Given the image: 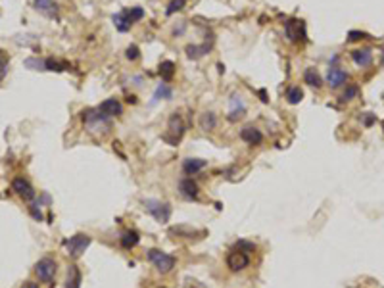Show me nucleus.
Here are the masks:
<instances>
[{"label": "nucleus", "instance_id": "72a5a7b5", "mask_svg": "<svg viewBox=\"0 0 384 288\" xmlns=\"http://www.w3.org/2000/svg\"><path fill=\"white\" fill-rule=\"evenodd\" d=\"M29 214H31V217H33L35 221H42V219H44L42 212L38 210V206H37V204H31V206H29Z\"/></svg>", "mask_w": 384, "mask_h": 288}, {"label": "nucleus", "instance_id": "1a4fd4ad", "mask_svg": "<svg viewBox=\"0 0 384 288\" xmlns=\"http://www.w3.org/2000/svg\"><path fill=\"white\" fill-rule=\"evenodd\" d=\"M225 263H227V267L232 273H238V271H244L250 265V255L240 252V250H236V248H232L227 253V257H225Z\"/></svg>", "mask_w": 384, "mask_h": 288}, {"label": "nucleus", "instance_id": "473e14b6", "mask_svg": "<svg viewBox=\"0 0 384 288\" xmlns=\"http://www.w3.org/2000/svg\"><path fill=\"white\" fill-rule=\"evenodd\" d=\"M125 56H127V60H129V62H137V60L140 58V48L137 46V44H129Z\"/></svg>", "mask_w": 384, "mask_h": 288}, {"label": "nucleus", "instance_id": "dca6fc26", "mask_svg": "<svg viewBox=\"0 0 384 288\" xmlns=\"http://www.w3.org/2000/svg\"><path fill=\"white\" fill-rule=\"evenodd\" d=\"M240 139L250 146H260L263 143V133L254 125H246L240 131Z\"/></svg>", "mask_w": 384, "mask_h": 288}, {"label": "nucleus", "instance_id": "412c9836", "mask_svg": "<svg viewBox=\"0 0 384 288\" xmlns=\"http://www.w3.org/2000/svg\"><path fill=\"white\" fill-rule=\"evenodd\" d=\"M140 242V236L137 231H125V233L119 236V244H121L125 250H131L135 248L137 244Z\"/></svg>", "mask_w": 384, "mask_h": 288}, {"label": "nucleus", "instance_id": "b1692460", "mask_svg": "<svg viewBox=\"0 0 384 288\" xmlns=\"http://www.w3.org/2000/svg\"><path fill=\"white\" fill-rule=\"evenodd\" d=\"M159 77H161V81L163 83H167V81H171L173 79V75H175V64L171 62V60H165V62H161L159 64Z\"/></svg>", "mask_w": 384, "mask_h": 288}, {"label": "nucleus", "instance_id": "4c0bfd02", "mask_svg": "<svg viewBox=\"0 0 384 288\" xmlns=\"http://www.w3.org/2000/svg\"><path fill=\"white\" fill-rule=\"evenodd\" d=\"M23 288H38V285H37V283H25Z\"/></svg>", "mask_w": 384, "mask_h": 288}, {"label": "nucleus", "instance_id": "a211bd4d", "mask_svg": "<svg viewBox=\"0 0 384 288\" xmlns=\"http://www.w3.org/2000/svg\"><path fill=\"white\" fill-rule=\"evenodd\" d=\"M351 60L357 68H369L373 64V50L371 48H359L351 52Z\"/></svg>", "mask_w": 384, "mask_h": 288}, {"label": "nucleus", "instance_id": "2eb2a0df", "mask_svg": "<svg viewBox=\"0 0 384 288\" xmlns=\"http://www.w3.org/2000/svg\"><path fill=\"white\" fill-rule=\"evenodd\" d=\"M98 109L104 113V115H108V117H121L123 115V104L117 100V98H106L104 102L98 106Z\"/></svg>", "mask_w": 384, "mask_h": 288}, {"label": "nucleus", "instance_id": "20e7f679", "mask_svg": "<svg viewBox=\"0 0 384 288\" xmlns=\"http://www.w3.org/2000/svg\"><path fill=\"white\" fill-rule=\"evenodd\" d=\"M148 261H150V263L156 267L157 273H161V275H165V273L173 271V267L177 265L175 255L163 252V250H157V248L148 250Z\"/></svg>", "mask_w": 384, "mask_h": 288}, {"label": "nucleus", "instance_id": "f03ea898", "mask_svg": "<svg viewBox=\"0 0 384 288\" xmlns=\"http://www.w3.org/2000/svg\"><path fill=\"white\" fill-rule=\"evenodd\" d=\"M142 18H144V10H142L140 6H133V8H125V10H121L119 14H115V16L112 18V21H114V25H115L117 31L127 33V31Z\"/></svg>", "mask_w": 384, "mask_h": 288}, {"label": "nucleus", "instance_id": "5701e85b", "mask_svg": "<svg viewBox=\"0 0 384 288\" xmlns=\"http://www.w3.org/2000/svg\"><path fill=\"white\" fill-rule=\"evenodd\" d=\"M198 123H200V129H204V131H213L217 127V115L213 111H204L200 115Z\"/></svg>", "mask_w": 384, "mask_h": 288}, {"label": "nucleus", "instance_id": "7c9ffc66", "mask_svg": "<svg viewBox=\"0 0 384 288\" xmlns=\"http://www.w3.org/2000/svg\"><path fill=\"white\" fill-rule=\"evenodd\" d=\"M234 248L240 250V252L248 253V255L252 252H256V244H254V242H248V240H238V242L234 244Z\"/></svg>", "mask_w": 384, "mask_h": 288}, {"label": "nucleus", "instance_id": "58836bf2", "mask_svg": "<svg viewBox=\"0 0 384 288\" xmlns=\"http://www.w3.org/2000/svg\"><path fill=\"white\" fill-rule=\"evenodd\" d=\"M383 66H384V54H383Z\"/></svg>", "mask_w": 384, "mask_h": 288}, {"label": "nucleus", "instance_id": "4468645a", "mask_svg": "<svg viewBox=\"0 0 384 288\" xmlns=\"http://www.w3.org/2000/svg\"><path fill=\"white\" fill-rule=\"evenodd\" d=\"M244 115H246L244 100H242L238 94H232V96H230V109H229L227 119L230 123H236V121H240Z\"/></svg>", "mask_w": 384, "mask_h": 288}, {"label": "nucleus", "instance_id": "c9c22d12", "mask_svg": "<svg viewBox=\"0 0 384 288\" xmlns=\"http://www.w3.org/2000/svg\"><path fill=\"white\" fill-rule=\"evenodd\" d=\"M375 121H377V117H375L373 113H365V115H363V125L365 127H371Z\"/></svg>", "mask_w": 384, "mask_h": 288}, {"label": "nucleus", "instance_id": "bb28decb", "mask_svg": "<svg viewBox=\"0 0 384 288\" xmlns=\"http://www.w3.org/2000/svg\"><path fill=\"white\" fill-rule=\"evenodd\" d=\"M44 68H46V72H66L70 66H68L66 62H60V60L48 58V60H44Z\"/></svg>", "mask_w": 384, "mask_h": 288}, {"label": "nucleus", "instance_id": "cd10ccee", "mask_svg": "<svg viewBox=\"0 0 384 288\" xmlns=\"http://www.w3.org/2000/svg\"><path fill=\"white\" fill-rule=\"evenodd\" d=\"M357 94H359V87H357V85H348V87H346V90L342 92L340 100H342V102H349V100L357 98Z\"/></svg>", "mask_w": 384, "mask_h": 288}, {"label": "nucleus", "instance_id": "f704fd0d", "mask_svg": "<svg viewBox=\"0 0 384 288\" xmlns=\"http://www.w3.org/2000/svg\"><path fill=\"white\" fill-rule=\"evenodd\" d=\"M363 38H369V35L363 33V31H349L348 33V40H351V42H355V40H363Z\"/></svg>", "mask_w": 384, "mask_h": 288}, {"label": "nucleus", "instance_id": "ea45409f", "mask_svg": "<svg viewBox=\"0 0 384 288\" xmlns=\"http://www.w3.org/2000/svg\"><path fill=\"white\" fill-rule=\"evenodd\" d=\"M159 288H165V287H159Z\"/></svg>", "mask_w": 384, "mask_h": 288}, {"label": "nucleus", "instance_id": "4be33fe9", "mask_svg": "<svg viewBox=\"0 0 384 288\" xmlns=\"http://www.w3.org/2000/svg\"><path fill=\"white\" fill-rule=\"evenodd\" d=\"M304 83H307L313 89H321L323 87V79H321V75H319V72L315 68H307L304 72Z\"/></svg>", "mask_w": 384, "mask_h": 288}, {"label": "nucleus", "instance_id": "f257e3e1", "mask_svg": "<svg viewBox=\"0 0 384 288\" xmlns=\"http://www.w3.org/2000/svg\"><path fill=\"white\" fill-rule=\"evenodd\" d=\"M81 119L85 123V129H87L90 135H94V137H104V135L110 133V129H112V117L104 115L98 108L83 109Z\"/></svg>", "mask_w": 384, "mask_h": 288}, {"label": "nucleus", "instance_id": "2f4dec72", "mask_svg": "<svg viewBox=\"0 0 384 288\" xmlns=\"http://www.w3.org/2000/svg\"><path fill=\"white\" fill-rule=\"evenodd\" d=\"M8 66H10V58L0 50V81H4V77L8 75Z\"/></svg>", "mask_w": 384, "mask_h": 288}, {"label": "nucleus", "instance_id": "9b49d317", "mask_svg": "<svg viewBox=\"0 0 384 288\" xmlns=\"http://www.w3.org/2000/svg\"><path fill=\"white\" fill-rule=\"evenodd\" d=\"M349 79V73L346 70H342V68H338V66H332L329 68V72H327V85L331 87V89H340L342 85H346V81Z\"/></svg>", "mask_w": 384, "mask_h": 288}, {"label": "nucleus", "instance_id": "f3484780", "mask_svg": "<svg viewBox=\"0 0 384 288\" xmlns=\"http://www.w3.org/2000/svg\"><path fill=\"white\" fill-rule=\"evenodd\" d=\"M206 167H208V160H202V158H187L183 162V173L187 177H192V175H198Z\"/></svg>", "mask_w": 384, "mask_h": 288}, {"label": "nucleus", "instance_id": "aec40b11", "mask_svg": "<svg viewBox=\"0 0 384 288\" xmlns=\"http://www.w3.org/2000/svg\"><path fill=\"white\" fill-rule=\"evenodd\" d=\"M185 50H187V56L191 60H200L202 56L210 54L211 44H208V42H204V44H189Z\"/></svg>", "mask_w": 384, "mask_h": 288}, {"label": "nucleus", "instance_id": "393cba45", "mask_svg": "<svg viewBox=\"0 0 384 288\" xmlns=\"http://www.w3.org/2000/svg\"><path fill=\"white\" fill-rule=\"evenodd\" d=\"M173 98V89L167 83H159L154 90V102L157 100H171Z\"/></svg>", "mask_w": 384, "mask_h": 288}, {"label": "nucleus", "instance_id": "e433bc0d", "mask_svg": "<svg viewBox=\"0 0 384 288\" xmlns=\"http://www.w3.org/2000/svg\"><path fill=\"white\" fill-rule=\"evenodd\" d=\"M185 29H187V23H181L179 27H175L173 29V35H183V33H185Z\"/></svg>", "mask_w": 384, "mask_h": 288}, {"label": "nucleus", "instance_id": "c756f323", "mask_svg": "<svg viewBox=\"0 0 384 288\" xmlns=\"http://www.w3.org/2000/svg\"><path fill=\"white\" fill-rule=\"evenodd\" d=\"M185 4H187V0H171L169 6H167V10H165V14H167V16H173V14L181 12V10L185 8Z\"/></svg>", "mask_w": 384, "mask_h": 288}, {"label": "nucleus", "instance_id": "f8f14e48", "mask_svg": "<svg viewBox=\"0 0 384 288\" xmlns=\"http://www.w3.org/2000/svg\"><path fill=\"white\" fill-rule=\"evenodd\" d=\"M179 194L185 200H198L200 196V186L192 177H183L179 180Z\"/></svg>", "mask_w": 384, "mask_h": 288}, {"label": "nucleus", "instance_id": "6ab92c4d", "mask_svg": "<svg viewBox=\"0 0 384 288\" xmlns=\"http://www.w3.org/2000/svg\"><path fill=\"white\" fill-rule=\"evenodd\" d=\"M83 283V273L77 265H70L68 269V279H66V288H81Z\"/></svg>", "mask_w": 384, "mask_h": 288}, {"label": "nucleus", "instance_id": "423d86ee", "mask_svg": "<svg viewBox=\"0 0 384 288\" xmlns=\"http://www.w3.org/2000/svg\"><path fill=\"white\" fill-rule=\"evenodd\" d=\"M90 236L85 233H77L73 234L70 240H66L64 244H66V248H68V255L73 257V259H77V257H81L85 250H87L88 246H90Z\"/></svg>", "mask_w": 384, "mask_h": 288}, {"label": "nucleus", "instance_id": "7ed1b4c3", "mask_svg": "<svg viewBox=\"0 0 384 288\" xmlns=\"http://www.w3.org/2000/svg\"><path fill=\"white\" fill-rule=\"evenodd\" d=\"M185 131H187V125H185L181 113L175 111V113H171V117L167 119V131L161 135V139L169 146H177L181 143V139L185 137Z\"/></svg>", "mask_w": 384, "mask_h": 288}, {"label": "nucleus", "instance_id": "9d476101", "mask_svg": "<svg viewBox=\"0 0 384 288\" xmlns=\"http://www.w3.org/2000/svg\"><path fill=\"white\" fill-rule=\"evenodd\" d=\"M12 190H14L21 200H25V202H33L37 196L35 188L31 186V182L27 179H23V177H16V179L12 180Z\"/></svg>", "mask_w": 384, "mask_h": 288}, {"label": "nucleus", "instance_id": "c85d7f7f", "mask_svg": "<svg viewBox=\"0 0 384 288\" xmlns=\"http://www.w3.org/2000/svg\"><path fill=\"white\" fill-rule=\"evenodd\" d=\"M25 66H27L29 70H35V72H46L44 60H40V58H27V60H25Z\"/></svg>", "mask_w": 384, "mask_h": 288}, {"label": "nucleus", "instance_id": "a19ab883", "mask_svg": "<svg viewBox=\"0 0 384 288\" xmlns=\"http://www.w3.org/2000/svg\"><path fill=\"white\" fill-rule=\"evenodd\" d=\"M383 129H384V123H383Z\"/></svg>", "mask_w": 384, "mask_h": 288}, {"label": "nucleus", "instance_id": "0eeeda50", "mask_svg": "<svg viewBox=\"0 0 384 288\" xmlns=\"http://www.w3.org/2000/svg\"><path fill=\"white\" fill-rule=\"evenodd\" d=\"M284 36L290 42H306L307 40V33H306V23L302 19L290 18L288 21H284Z\"/></svg>", "mask_w": 384, "mask_h": 288}, {"label": "nucleus", "instance_id": "6e6552de", "mask_svg": "<svg viewBox=\"0 0 384 288\" xmlns=\"http://www.w3.org/2000/svg\"><path fill=\"white\" fill-rule=\"evenodd\" d=\"M56 271H58V263L52 257H42V259L37 261L35 265V275L38 277V281L44 283V285H52Z\"/></svg>", "mask_w": 384, "mask_h": 288}, {"label": "nucleus", "instance_id": "ddd939ff", "mask_svg": "<svg viewBox=\"0 0 384 288\" xmlns=\"http://www.w3.org/2000/svg\"><path fill=\"white\" fill-rule=\"evenodd\" d=\"M33 8L38 14H42V16L50 19L60 18V8H58L56 0H33Z\"/></svg>", "mask_w": 384, "mask_h": 288}, {"label": "nucleus", "instance_id": "39448f33", "mask_svg": "<svg viewBox=\"0 0 384 288\" xmlns=\"http://www.w3.org/2000/svg\"><path fill=\"white\" fill-rule=\"evenodd\" d=\"M144 204V210L150 214V216L156 219L157 223H167L169 219H171V214H173V210H171V206L167 204V202H161V200H144L142 202Z\"/></svg>", "mask_w": 384, "mask_h": 288}, {"label": "nucleus", "instance_id": "a878e982", "mask_svg": "<svg viewBox=\"0 0 384 288\" xmlns=\"http://www.w3.org/2000/svg\"><path fill=\"white\" fill-rule=\"evenodd\" d=\"M302 100H304V90L300 89L298 85H294V87H288V89H286V102H288V104L296 106V104H300Z\"/></svg>", "mask_w": 384, "mask_h": 288}]
</instances>
